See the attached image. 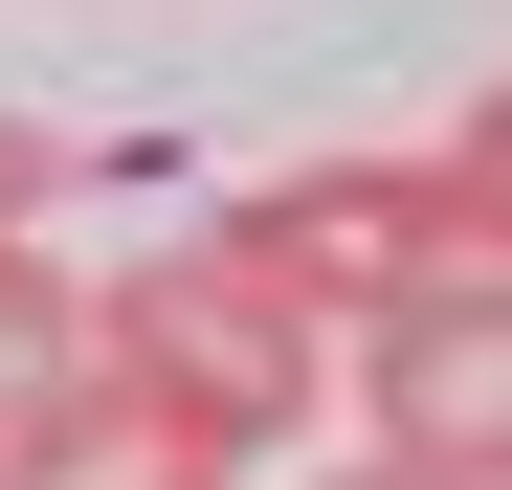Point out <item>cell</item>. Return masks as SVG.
<instances>
[{
  "label": "cell",
  "instance_id": "1",
  "mask_svg": "<svg viewBox=\"0 0 512 490\" xmlns=\"http://www.w3.org/2000/svg\"><path fill=\"white\" fill-rule=\"evenodd\" d=\"M245 290L290 312L312 357H357L401 290H490V245H512V156L490 134H423V156H312V179H268L245 223H201Z\"/></svg>",
  "mask_w": 512,
  "mask_h": 490
},
{
  "label": "cell",
  "instance_id": "2",
  "mask_svg": "<svg viewBox=\"0 0 512 490\" xmlns=\"http://www.w3.org/2000/svg\"><path fill=\"white\" fill-rule=\"evenodd\" d=\"M67 357H90V379H134L156 424H201L223 468H268L312 401H334V357H312L245 268H223V245H134L112 290H67Z\"/></svg>",
  "mask_w": 512,
  "mask_h": 490
},
{
  "label": "cell",
  "instance_id": "3",
  "mask_svg": "<svg viewBox=\"0 0 512 490\" xmlns=\"http://www.w3.org/2000/svg\"><path fill=\"white\" fill-rule=\"evenodd\" d=\"M334 401H357V468L379 490H490L512 468V312L490 290H401L357 357H334Z\"/></svg>",
  "mask_w": 512,
  "mask_h": 490
},
{
  "label": "cell",
  "instance_id": "4",
  "mask_svg": "<svg viewBox=\"0 0 512 490\" xmlns=\"http://www.w3.org/2000/svg\"><path fill=\"white\" fill-rule=\"evenodd\" d=\"M0 490H245V468H223L201 424H156L134 379H90V357H67V401L23 424V468H0Z\"/></svg>",
  "mask_w": 512,
  "mask_h": 490
},
{
  "label": "cell",
  "instance_id": "5",
  "mask_svg": "<svg viewBox=\"0 0 512 490\" xmlns=\"http://www.w3.org/2000/svg\"><path fill=\"white\" fill-rule=\"evenodd\" d=\"M45 401H67V268H45V245H0V468H23Z\"/></svg>",
  "mask_w": 512,
  "mask_h": 490
},
{
  "label": "cell",
  "instance_id": "6",
  "mask_svg": "<svg viewBox=\"0 0 512 490\" xmlns=\"http://www.w3.org/2000/svg\"><path fill=\"white\" fill-rule=\"evenodd\" d=\"M45 201H67V156H45L23 112H0V245H45Z\"/></svg>",
  "mask_w": 512,
  "mask_h": 490
},
{
  "label": "cell",
  "instance_id": "7",
  "mask_svg": "<svg viewBox=\"0 0 512 490\" xmlns=\"http://www.w3.org/2000/svg\"><path fill=\"white\" fill-rule=\"evenodd\" d=\"M312 490H379V468H312Z\"/></svg>",
  "mask_w": 512,
  "mask_h": 490
}]
</instances>
